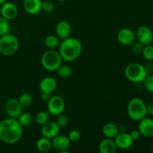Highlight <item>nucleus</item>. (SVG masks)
Instances as JSON below:
<instances>
[{"instance_id":"22","label":"nucleus","mask_w":153,"mask_h":153,"mask_svg":"<svg viewBox=\"0 0 153 153\" xmlns=\"http://www.w3.org/2000/svg\"><path fill=\"white\" fill-rule=\"evenodd\" d=\"M60 39L57 35H53V34H49L46 36L44 39V44L45 46L49 49H55V48L59 47L60 46Z\"/></svg>"},{"instance_id":"15","label":"nucleus","mask_w":153,"mask_h":153,"mask_svg":"<svg viewBox=\"0 0 153 153\" xmlns=\"http://www.w3.org/2000/svg\"><path fill=\"white\" fill-rule=\"evenodd\" d=\"M71 31V25L66 20L59 21L55 26V34L61 40H64L70 37Z\"/></svg>"},{"instance_id":"41","label":"nucleus","mask_w":153,"mask_h":153,"mask_svg":"<svg viewBox=\"0 0 153 153\" xmlns=\"http://www.w3.org/2000/svg\"><path fill=\"white\" fill-rule=\"evenodd\" d=\"M152 152H153V149H152Z\"/></svg>"},{"instance_id":"20","label":"nucleus","mask_w":153,"mask_h":153,"mask_svg":"<svg viewBox=\"0 0 153 153\" xmlns=\"http://www.w3.org/2000/svg\"><path fill=\"white\" fill-rule=\"evenodd\" d=\"M118 133H119V128H118L117 126L114 123H108L102 127L103 135L108 138L114 139Z\"/></svg>"},{"instance_id":"4","label":"nucleus","mask_w":153,"mask_h":153,"mask_svg":"<svg viewBox=\"0 0 153 153\" xmlns=\"http://www.w3.org/2000/svg\"><path fill=\"white\" fill-rule=\"evenodd\" d=\"M125 76L129 82L133 83H141L148 75L145 66L140 63H131L124 70Z\"/></svg>"},{"instance_id":"1","label":"nucleus","mask_w":153,"mask_h":153,"mask_svg":"<svg viewBox=\"0 0 153 153\" xmlns=\"http://www.w3.org/2000/svg\"><path fill=\"white\" fill-rule=\"evenodd\" d=\"M22 126L17 119L7 117L0 122V140L7 144L17 143L22 136Z\"/></svg>"},{"instance_id":"35","label":"nucleus","mask_w":153,"mask_h":153,"mask_svg":"<svg viewBox=\"0 0 153 153\" xmlns=\"http://www.w3.org/2000/svg\"><path fill=\"white\" fill-rule=\"evenodd\" d=\"M51 98V95L49 93L46 92H41V94H40V99L43 102H47L49 100V99Z\"/></svg>"},{"instance_id":"29","label":"nucleus","mask_w":153,"mask_h":153,"mask_svg":"<svg viewBox=\"0 0 153 153\" xmlns=\"http://www.w3.org/2000/svg\"><path fill=\"white\" fill-rule=\"evenodd\" d=\"M58 118H57L56 123L58 125L60 128H65L69 124V117L66 114H61L58 115Z\"/></svg>"},{"instance_id":"7","label":"nucleus","mask_w":153,"mask_h":153,"mask_svg":"<svg viewBox=\"0 0 153 153\" xmlns=\"http://www.w3.org/2000/svg\"><path fill=\"white\" fill-rule=\"evenodd\" d=\"M65 101L60 96H53L51 97L47 102V111L50 115L58 116L64 113L65 110Z\"/></svg>"},{"instance_id":"14","label":"nucleus","mask_w":153,"mask_h":153,"mask_svg":"<svg viewBox=\"0 0 153 153\" xmlns=\"http://www.w3.org/2000/svg\"><path fill=\"white\" fill-rule=\"evenodd\" d=\"M138 130L140 134L145 137H153V119L144 117L139 120Z\"/></svg>"},{"instance_id":"3","label":"nucleus","mask_w":153,"mask_h":153,"mask_svg":"<svg viewBox=\"0 0 153 153\" xmlns=\"http://www.w3.org/2000/svg\"><path fill=\"white\" fill-rule=\"evenodd\" d=\"M127 114L130 119L139 121L146 117L147 114L146 104L142 99L138 97L130 100L127 105Z\"/></svg>"},{"instance_id":"19","label":"nucleus","mask_w":153,"mask_h":153,"mask_svg":"<svg viewBox=\"0 0 153 153\" xmlns=\"http://www.w3.org/2000/svg\"><path fill=\"white\" fill-rule=\"evenodd\" d=\"M57 88V82L54 78H43L40 82V90L41 92H46L51 94L54 92Z\"/></svg>"},{"instance_id":"25","label":"nucleus","mask_w":153,"mask_h":153,"mask_svg":"<svg viewBox=\"0 0 153 153\" xmlns=\"http://www.w3.org/2000/svg\"><path fill=\"white\" fill-rule=\"evenodd\" d=\"M56 71L58 76L61 78H62V79H67V78H70V76H72V74H73V70H72L71 67L68 65H62V64H61V65L58 67V70H57Z\"/></svg>"},{"instance_id":"17","label":"nucleus","mask_w":153,"mask_h":153,"mask_svg":"<svg viewBox=\"0 0 153 153\" xmlns=\"http://www.w3.org/2000/svg\"><path fill=\"white\" fill-rule=\"evenodd\" d=\"M42 7L41 0H23V7L25 11L31 15L37 14Z\"/></svg>"},{"instance_id":"27","label":"nucleus","mask_w":153,"mask_h":153,"mask_svg":"<svg viewBox=\"0 0 153 153\" xmlns=\"http://www.w3.org/2000/svg\"><path fill=\"white\" fill-rule=\"evenodd\" d=\"M9 30H10L9 20L1 16H0V37L9 33Z\"/></svg>"},{"instance_id":"24","label":"nucleus","mask_w":153,"mask_h":153,"mask_svg":"<svg viewBox=\"0 0 153 153\" xmlns=\"http://www.w3.org/2000/svg\"><path fill=\"white\" fill-rule=\"evenodd\" d=\"M17 120L22 127H27L32 124L33 121H34V117H33V116L31 114L26 113V112L23 113L22 112L19 115V117L17 118Z\"/></svg>"},{"instance_id":"5","label":"nucleus","mask_w":153,"mask_h":153,"mask_svg":"<svg viewBox=\"0 0 153 153\" xmlns=\"http://www.w3.org/2000/svg\"><path fill=\"white\" fill-rule=\"evenodd\" d=\"M62 58L59 52L55 49H49L43 52L40 58L42 67L47 71H56L62 64Z\"/></svg>"},{"instance_id":"10","label":"nucleus","mask_w":153,"mask_h":153,"mask_svg":"<svg viewBox=\"0 0 153 153\" xmlns=\"http://www.w3.org/2000/svg\"><path fill=\"white\" fill-rule=\"evenodd\" d=\"M117 38L118 42L123 46H131L135 42L136 35L131 29L124 28L118 31Z\"/></svg>"},{"instance_id":"11","label":"nucleus","mask_w":153,"mask_h":153,"mask_svg":"<svg viewBox=\"0 0 153 153\" xmlns=\"http://www.w3.org/2000/svg\"><path fill=\"white\" fill-rule=\"evenodd\" d=\"M51 140H52V148L59 151L61 153L69 152L68 149L71 144V141L67 136L58 134Z\"/></svg>"},{"instance_id":"40","label":"nucleus","mask_w":153,"mask_h":153,"mask_svg":"<svg viewBox=\"0 0 153 153\" xmlns=\"http://www.w3.org/2000/svg\"><path fill=\"white\" fill-rule=\"evenodd\" d=\"M13 1H18V0H13Z\"/></svg>"},{"instance_id":"21","label":"nucleus","mask_w":153,"mask_h":153,"mask_svg":"<svg viewBox=\"0 0 153 153\" xmlns=\"http://www.w3.org/2000/svg\"><path fill=\"white\" fill-rule=\"evenodd\" d=\"M36 146L39 152L42 153L48 152L52 148V140L47 137H42L37 140V143H36Z\"/></svg>"},{"instance_id":"30","label":"nucleus","mask_w":153,"mask_h":153,"mask_svg":"<svg viewBox=\"0 0 153 153\" xmlns=\"http://www.w3.org/2000/svg\"><path fill=\"white\" fill-rule=\"evenodd\" d=\"M143 84L146 91L153 93V75H147L143 80Z\"/></svg>"},{"instance_id":"42","label":"nucleus","mask_w":153,"mask_h":153,"mask_svg":"<svg viewBox=\"0 0 153 153\" xmlns=\"http://www.w3.org/2000/svg\"><path fill=\"white\" fill-rule=\"evenodd\" d=\"M152 66H153V63H152Z\"/></svg>"},{"instance_id":"23","label":"nucleus","mask_w":153,"mask_h":153,"mask_svg":"<svg viewBox=\"0 0 153 153\" xmlns=\"http://www.w3.org/2000/svg\"><path fill=\"white\" fill-rule=\"evenodd\" d=\"M49 118H50V114L49 112L41 111L36 114L35 117H34V120L37 125L43 126V124L49 121Z\"/></svg>"},{"instance_id":"28","label":"nucleus","mask_w":153,"mask_h":153,"mask_svg":"<svg viewBox=\"0 0 153 153\" xmlns=\"http://www.w3.org/2000/svg\"><path fill=\"white\" fill-rule=\"evenodd\" d=\"M141 54L146 61H153V46L149 44L143 46V52Z\"/></svg>"},{"instance_id":"8","label":"nucleus","mask_w":153,"mask_h":153,"mask_svg":"<svg viewBox=\"0 0 153 153\" xmlns=\"http://www.w3.org/2000/svg\"><path fill=\"white\" fill-rule=\"evenodd\" d=\"M4 109L9 117L17 119L19 115L22 113L23 108L22 107L17 99L11 98L9 99L7 101L4 106Z\"/></svg>"},{"instance_id":"34","label":"nucleus","mask_w":153,"mask_h":153,"mask_svg":"<svg viewBox=\"0 0 153 153\" xmlns=\"http://www.w3.org/2000/svg\"><path fill=\"white\" fill-rule=\"evenodd\" d=\"M130 136L131 137V138L133 139V140H136L137 139L140 138V137L141 136L140 134V132L139 131L138 129H135V130H132L130 133Z\"/></svg>"},{"instance_id":"12","label":"nucleus","mask_w":153,"mask_h":153,"mask_svg":"<svg viewBox=\"0 0 153 153\" xmlns=\"http://www.w3.org/2000/svg\"><path fill=\"white\" fill-rule=\"evenodd\" d=\"M114 140L117 149H123V150L131 148L134 143V140L128 133H118Z\"/></svg>"},{"instance_id":"6","label":"nucleus","mask_w":153,"mask_h":153,"mask_svg":"<svg viewBox=\"0 0 153 153\" xmlns=\"http://www.w3.org/2000/svg\"><path fill=\"white\" fill-rule=\"evenodd\" d=\"M19 47V42L13 34L7 33L0 37V54L10 56L16 53Z\"/></svg>"},{"instance_id":"2","label":"nucleus","mask_w":153,"mask_h":153,"mask_svg":"<svg viewBox=\"0 0 153 153\" xmlns=\"http://www.w3.org/2000/svg\"><path fill=\"white\" fill-rule=\"evenodd\" d=\"M82 44L75 37H67L62 40L59 46V53L63 61L73 62L80 57L82 52Z\"/></svg>"},{"instance_id":"26","label":"nucleus","mask_w":153,"mask_h":153,"mask_svg":"<svg viewBox=\"0 0 153 153\" xmlns=\"http://www.w3.org/2000/svg\"><path fill=\"white\" fill-rule=\"evenodd\" d=\"M18 100L22 108H28L32 102V97L28 92H24L21 94Z\"/></svg>"},{"instance_id":"31","label":"nucleus","mask_w":153,"mask_h":153,"mask_svg":"<svg viewBox=\"0 0 153 153\" xmlns=\"http://www.w3.org/2000/svg\"><path fill=\"white\" fill-rule=\"evenodd\" d=\"M54 7L55 6L51 0H44L42 1L41 9L46 13H51L54 10Z\"/></svg>"},{"instance_id":"33","label":"nucleus","mask_w":153,"mask_h":153,"mask_svg":"<svg viewBox=\"0 0 153 153\" xmlns=\"http://www.w3.org/2000/svg\"><path fill=\"white\" fill-rule=\"evenodd\" d=\"M143 45L142 43H139L138 41L137 43L134 42L132 44V51L135 54H141L143 49Z\"/></svg>"},{"instance_id":"39","label":"nucleus","mask_w":153,"mask_h":153,"mask_svg":"<svg viewBox=\"0 0 153 153\" xmlns=\"http://www.w3.org/2000/svg\"><path fill=\"white\" fill-rule=\"evenodd\" d=\"M0 15H1V7H0Z\"/></svg>"},{"instance_id":"9","label":"nucleus","mask_w":153,"mask_h":153,"mask_svg":"<svg viewBox=\"0 0 153 153\" xmlns=\"http://www.w3.org/2000/svg\"><path fill=\"white\" fill-rule=\"evenodd\" d=\"M136 39L143 46L151 44L153 41V31L149 27L146 25L140 26L135 33Z\"/></svg>"},{"instance_id":"13","label":"nucleus","mask_w":153,"mask_h":153,"mask_svg":"<svg viewBox=\"0 0 153 153\" xmlns=\"http://www.w3.org/2000/svg\"><path fill=\"white\" fill-rule=\"evenodd\" d=\"M41 126V134L43 135V137H47V138L52 140L53 137L59 134L61 128L58 126L56 122L48 121Z\"/></svg>"},{"instance_id":"18","label":"nucleus","mask_w":153,"mask_h":153,"mask_svg":"<svg viewBox=\"0 0 153 153\" xmlns=\"http://www.w3.org/2000/svg\"><path fill=\"white\" fill-rule=\"evenodd\" d=\"M117 150V147L114 140L112 138L105 137L103 139L99 145V151L101 153H115Z\"/></svg>"},{"instance_id":"37","label":"nucleus","mask_w":153,"mask_h":153,"mask_svg":"<svg viewBox=\"0 0 153 153\" xmlns=\"http://www.w3.org/2000/svg\"><path fill=\"white\" fill-rule=\"evenodd\" d=\"M5 2L6 0H0V5H2V4Z\"/></svg>"},{"instance_id":"36","label":"nucleus","mask_w":153,"mask_h":153,"mask_svg":"<svg viewBox=\"0 0 153 153\" xmlns=\"http://www.w3.org/2000/svg\"><path fill=\"white\" fill-rule=\"evenodd\" d=\"M146 111H147V114L153 116V102L146 105Z\"/></svg>"},{"instance_id":"16","label":"nucleus","mask_w":153,"mask_h":153,"mask_svg":"<svg viewBox=\"0 0 153 153\" xmlns=\"http://www.w3.org/2000/svg\"><path fill=\"white\" fill-rule=\"evenodd\" d=\"M1 16L7 19V20H12L16 17L18 10L16 6L11 2H7L1 5Z\"/></svg>"},{"instance_id":"32","label":"nucleus","mask_w":153,"mask_h":153,"mask_svg":"<svg viewBox=\"0 0 153 153\" xmlns=\"http://www.w3.org/2000/svg\"><path fill=\"white\" fill-rule=\"evenodd\" d=\"M70 140L72 142H77L81 138V133L79 130L73 129L70 131L68 136Z\"/></svg>"},{"instance_id":"38","label":"nucleus","mask_w":153,"mask_h":153,"mask_svg":"<svg viewBox=\"0 0 153 153\" xmlns=\"http://www.w3.org/2000/svg\"><path fill=\"white\" fill-rule=\"evenodd\" d=\"M59 1H61V2H64V1H66L67 0H58Z\"/></svg>"}]
</instances>
